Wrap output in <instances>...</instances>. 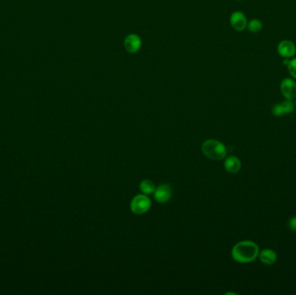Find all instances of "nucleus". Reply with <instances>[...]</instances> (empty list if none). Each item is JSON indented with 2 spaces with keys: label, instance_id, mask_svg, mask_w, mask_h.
I'll return each mask as SVG.
<instances>
[{
  "label": "nucleus",
  "instance_id": "f257e3e1",
  "mask_svg": "<svg viewBox=\"0 0 296 295\" xmlns=\"http://www.w3.org/2000/svg\"><path fill=\"white\" fill-rule=\"evenodd\" d=\"M260 249L257 243L250 240L242 241L234 245L231 257L238 263H251L258 258Z\"/></svg>",
  "mask_w": 296,
  "mask_h": 295
},
{
  "label": "nucleus",
  "instance_id": "f03ea898",
  "mask_svg": "<svg viewBox=\"0 0 296 295\" xmlns=\"http://www.w3.org/2000/svg\"><path fill=\"white\" fill-rule=\"evenodd\" d=\"M202 151L212 160H221L227 155L225 146L217 140H208L204 142L202 145Z\"/></svg>",
  "mask_w": 296,
  "mask_h": 295
},
{
  "label": "nucleus",
  "instance_id": "7ed1b4c3",
  "mask_svg": "<svg viewBox=\"0 0 296 295\" xmlns=\"http://www.w3.org/2000/svg\"><path fill=\"white\" fill-rule=\"evenodd\" d=\"M152 202L146 194H139L131 201L130 209L134 214H145L149 211Z\"/></svg>",
  "mask_w": 296,
  "mask_h": 295
},
{
  "label": "nucleus",
  "instance_id": "20e7f679",
  "mask_svg": "<svg viewBox=\"0 0 296 295\" xmlns=\"http://www.w3.org/2000/svg\"><path fill=\"white\" fill-rule=\"evenodd\" d=\"M142 46V40L137 34H129L124 39V47L127 52L135 54L139 52Z\"/></svg>",
  "mask_w": 296,
  "mask_h": 295
},
{
  "label": "nucleus",
  "instance_id": "39448f33",
  "mask_svg": "<svg viewBox=\"0 0 296 295\" xmlns=\"http://www.w3.org/2000/svg\"><path fill=\"white\" fill-rule=\"evenodd\" d=\"M173 197V189L169 184H163L156 188L154 190V199L158 203L165 204Z\"/></svg>",
  "mask_w": 296,
  "mask_h": 295
},
{
  "label": "nucleus",
  "instance_id": "423d86ee",
  "mask_svg": "<svg viewBox=\"0 0 296 295\" xmlns=\"http://www.w3.org/2000/svg\"><path fill=\"white\" fill-rule=\"evenodd\" d=\"M281 92L286 100L292 101L296 98V82L293 79L285 78L281 82Z\"/></svg>",
  "mask_w": 296,
  "mask_h": 295
},
{
  "label": "nucleus",
  "instance_id": "0eeeda50",
  "mask_svg": "<svg viewBox=\"0 0 296 295\" xmlns=\"http://www.w3.org/2000/svg\"><path fill=\"white\" fill-rule=\"evenodd\" d=\"M229 23L236 32H243L247 28L248 25L246 16L243 12L239 11H234L232 14L230 15Z\"/></svg>",
  "mask_w": 296,
  "mask_h": 295
},
{
  "label": "nucleus",
  "instance_id": "6e6552de",
  "mask_svg": "<svg viewBox=\"0 0 296 295\" xmlns=\"http://www.w3.org/2000/svg\"><path fill=\"white\" fill-rule=\"evenodd\" d=\"M277 51L280 56L283 58L290 59L293 56H296V46L292 41L290 40H283L279 42L277 46Z\"/></svg>",
  "mask_w": 296,
  "mask_h": 295
},
{
  "label": "nucleus",
  "instance_id": "1a4fd4ad",
  "mask_svg": "<svg viewBox=\"0 0 296 295\" xmlns=\"http://www.w3.org/2000/svg\"><path fill=\"white\" fill-rule=\"evenodd\" d=\"M295 109V104L290 100H286L281 103H277L272 108V113L275 117H282L285 114L291 113Z\"/></svg>",
  "mask_w": 296,
  "mask_h": 295
},
{
  "label": "nucleus",
  "instance_id": "9d476101",
  "mask_svg": "<svg viewBox=\"0 0 296 295\" xmlns=\"http://www.w3.org/2000/svg\"><path fill=\"white\" fill-rule=\"evenodd\" d=\"M259 259L265 265H273L277 260V254L271 249H265L259 252Z\"/></svg>",
  "mask_w": 296,
  "mask_h": 295
},
{
  "label": "nucleus",
  "instance_id": "9b49d317",
  "mask_svg": "<svg viewBox=\"0 0 296 295\" xmlns=\"http://www.w3.org/2000/svg\"><path fill=\"white\" fill-rule=\"evenodd\" d=\"M242 167V163L236 156H229L224 161V168L229 173H236Z\"/></svg>",
  "mask_w": 296,
  "mask_h": 295
},
{
  "label": "nucleus",
  "instance_id": "f8f14e48",
  "mask_svg": "<svg viewBox=\"0 0 296 295\" xmlns=\"http://www.w3.org/2000/svg\"><path fill=\"white\" fill-rule=\"evenodd\" d=\"M140 190L146 194V195H150L153 193L155 190V184L152 182V180H145L140 184Z\"/></svg>",
  "mask_w": 296,
  "mask_h": 295
},
{
  "label": "nucleus",
  "instance_id": "ddd939ff",
  "mask_svg": "<svg viewBox=\"0 0 296 295\" xmlns=\"http://www.w3.org/2000/svg\"><path fill=\"white\" fill-rule=\"evenodd\" d=\"M247 29L252 33H258L262 30V23L258 18L251 19V21L248 22Z\"/></svg>",
  "mask_w": 296,
  "mask_h": 295
},
{
  "label": "nucleus",
  "instance_id": "4468645a",
  "mask_svg": "<svg viewBox=\"0 0 296 295\" xmlns=\"http://www.w3.org/2000/svg\"><path fill=\"white\" fill-rule=\"evenodd\" d=\"M287 68H288V71H289L290 75L296 79V58H294L292 60H289Z\"/></svg>",
  "mask_w": 296,
  "mask_h": 295
},
{
  "label": "nucleus",
  "instance_id": "2eb2a0df",
  "mask_svg": "<svg viewBox=\"0 0 296 295\" xmlns=\"http://www.w3.org/2000/svg\"><path fill=\"white\" fill-rule=\"evenodd\" d=\"M289 227L293 231H296V217H294L289 220Z\"/></svg>",
  "mask_w": 296,
  "mask_h": 295
},
{
  "label": "nucleus",
  "instance_id": "dca6fc26",
  "mask_svg": "<svg viewBox=\"0 0 296 295\" xmlns=\"http://www.w3.org/2000/svg\"><path fill=\"white\" fill-rule=\"evenodd\" d=\"M295 107H296V103H295Z\"/></svg>",
  "mask_w": 296,
  "mask_h": 295
},
{
  "label": "nucleus",
  "instance_id": "f3484780",
  "mask_svg": "<svg viewBox=\"0 0 296 295\" xmlns=\"http://www.w3.org/2000/svg\"><path fill=\"white\" fill-rule=\"evenodd\" d=\"M236 1H242V0H236Z\"/></svg>",
  "mask_w": 296,
  "mask_h": 295
}]
</instances>
